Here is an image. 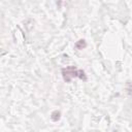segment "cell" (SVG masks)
I'll use <instances>...</instances> for the list:
<instances>
[{"instance_id": "obj_3", "label": "cell", "mask_w": 132, "mask_h": 132, "mask_svg": "<svg viewBox=\"0 0 132 132\" xmlns=\"http://www.w3.org/2000/svg\"><path fill=\"white\" fill-rule=\"evenodd\" d=\"M75 46H76V48H78V50H82V48H85V47L87 46V43H86V41H85L84 39H79V40L75 43Z\"/></svg>"}, {"instance_id": "obj_2", "label": "cell", "mask_w": 132, "mask_h": 132, "mask_svg": "<svg viewBox=\"0 0 132 132\" xmlns=\"http://www.w3.org/2000/svg\"><path fill=\"white\" fill-rule=\"evenodd\" d=\"M60 118H61V112H60V111H58V110L53 111V112H52V114H51V119H52L54 122H57Z\"/></svg>"}, {"instance_id": "obj_1", "label": "cell", "mask_w": 132, "mask_h": 132, "mask_svg": "<svg viewBox=\"0 0 132 132\" xmlns=\"http://www.w3.org/2000/svg\"><path fill=\"white\" fill-rule=\"evenodd\" d=\"M62 75H63V78L66 82H70L71 79L74 77H79L80 79L87 80V76H86L85 72L82 70L77 69L74 66H69L67 68L62 69Z\"/></svg>"}]
</instances>
